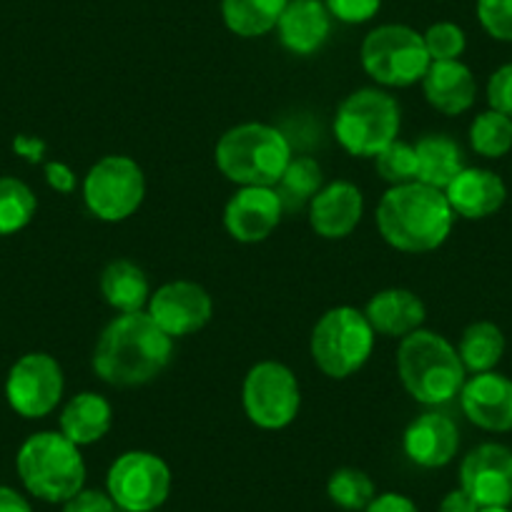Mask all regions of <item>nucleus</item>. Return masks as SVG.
<instances>
[{
    "label": "nucleus",
    "mask_w": 512,
    "mask_h": 512,
    "mask_svg": "<svg viewBox=\"0 0 512 512\" xmlns=\"http://www.w3.org/2000/svg\"><path fill=\"white\" fill-rule=\"evenodd\" d=\"M174 339L146 312L118 314L93 347V372L111 387H144L171 364Z\"/></svg>",
    "instance_id": "1"
},
{
    "label": "nucleus",
    "mask_w": 512,
    "mask_h": 512,
    "mask_svg": "<svg viewBox=\"0 0 512 512\" xmlns=\"http://www.w3.org/2000/svg\"><path fill=\"white\" fill-rule=\"evenodd\" d=\"M374 224L392 249L402 254H427L440 249L455 226L445 191L422 181L390 186L379 199Z\"/></svg>",
    "instance_id": "2"
},
{
    "label": "nucleus",
    "mask_w": 512,
    "mask_h": 512,
    "mask_svg": "<svg viewBox=\"0 0 512 512\" xmlns=\"http://www.w3.org/2000/svg\"><path fill=\"white\" fill-rule=\"evenodd\" d=\"M397 374L407 395L425 407H440L460 397L467 379L455 344L430 329H417L400 339Z\"/></svg>",
    "instance_id": "3"
},
{
    "label": "nucleus",
    "mask_w": 512,
    "mask_h": 512,
    "mask_svg": "<svg viewBox=\"0 0 512 512\" xmlns=\"http://www.w3.org/2000/svg\"><path fill=\"white\" fill-rule=\"evenodd\" d=\"M292 156V144L277 126L256 121L231 126L214 149L216 169L236 186H277Z\"/></svg>",
    "instance_id": "4"
},
{
    "label": "nucleus",
    "mask_w": 512,
    "mask_h": 512,
    "mask_svg": "<svg viewBox=\"0 0 512 512\" xmlns=\"http://www.w3.org/2000/svg\"><path fill=\"white\" fill-rule=\"evenodd\" d=\"M16 472L28 495L51 505H63L86 487L81 447L56 430L36 432L18 447Z\"/></svg>",
    "instance_id": "5"
},
{
    "label": "nucleus",
    "mask_w": 512,
    "mask_h": 512,
    "mask_svg": "<svg viewBox=\"0 0 512 512\" xmlns=\"http://www.w3.org/2000/svg\"><path fill=\"white\" fill-rule=\"evenodd\" d=\"M400 128V103L382 88H359L349 93L334 113V139L349 156L359 159H374L397 141Z\"/></svg>",
    "instance_id": "6"
},
{
    "label": "nucleus",
    "mask_w": 512,
    "mask_h": 512,
    "mask_svg": "<svg viewBox=\"0 0 512 512\" xmlns=\"http://www.w3.org/2000/svg\"><path fill=\"white\" fill-rule=\"evenodd\" d=\"M377 332L362 309L332 307L317 319L309 337V352L319 372L329 379H347L369 362Z\"/></svg>",
    "instance_id": "7"
},
{
    "label": "nucleus",
    "mask_w": 512,
    "mask_h": 512,
    "mask_svg": "<svg viewBox=\"0 0 512 512\" xmlns=\"http://www.w3.org/2000/svg\"><path fill=\"white\" fill-rule=\"evenodd\" d=\"M359 61L377 86L410 88L422 83L432 58L422 33L402 23H384L364 36Z\"/></svg>",
    "instance_id": "8"
},
{
    "label": "nucleus",
    "mask_w": 512,
    "mask_h": 512,
    "mask_svg": "<svg viewBox=\"0 0 512 512\" xmlns=\"http://www.w3.org/2000/svg\"><path fill=\"white\" fill-rule=\"evenodd\" d=\"M81 191L88 214L106 224H118L131 219L144 204V169L131 156L108 154L88 169Z\"/></svg>",
    "instance_id": "9"
},
{
    "label": "nucleus",
    "mask_w": 512,
    "mask_h": 512,
    "mask_svg": "<svg viewBox=\"0 0 512 512\" xmlns=\"http://www.w3.org/2000/svg\"><path fill=\"white\" fill-rule=\"evenodd\" d=\"M241 407L251 425L259 430H284L297 420L302 407L297 374L277 359L256 362L241 384Z\"/></svg>",
    "instance_id": "10"
},
{
    "label": "nucleus",
    "mask_w": 512,
    "mask_h": 512,
    "mask_svg": "<svg viewBox=\"0 0 512 512\" xmlns=\"http://www.w3.org/2000/svg\"><path fill=\"white\" fill-rule=\"evenodd\" d=\"M171 467L156 452L128 450L111 462L106 472V492L123 512H154L169 500Z\"/></svg>",
    "instance_id": "11"
},
{
    "label": "nucleus",
    "mask_w": 512,
    "mask_h": 512,
    "mask_svg": "<svg viewBox=\"0 0 512 512\" xmlns=\"http://www.w3.org/2000/svg\"><path fill=\"white\" fill-rule=\"evenodd\" d=\"M66 377L56 357L48 352H28L6 377V400L23 420H43L63 400Z\"/></svg>",
    "instance_id": "12"
},
{
    "label": "nucleus",
    "mask_w": 512,
    "mask_h": 512,
    "mask_svg": "<svg viewBox=\"0 0 512 512\" xmlns=\"http://www.w3.org/2000/svg\"><path fill=\"white\" fill-rule=\"evenodd\" d=\"M146 314L169 334L171 339L191 337L201 332L214 317V299L201 284L189 279H174L151 292Z\"/></svg>",
    "instance_id": "13"
},
{
    "label": "nucleus",
    "mask_w": 512,
    "mask_h": 512,
    "mask_svg": "<svg viewBox=\"0 0 512 512\" xmlns=\"http://www.w3.org/2000/svg\"><path fill=\"white\" fill-rule=\"evenodd\" d=\"M460 487L480 507L512 505V450L500 442L472 447L460 462Z\"/></svg>",
    "instance_id": "14"
},
{
    "label": "nucleus",
    "mask_w": 512,
    "mask_h": 512,
    "mask_svg": "<svg viewBox=\"0 0 512 512\" xmlns=\"http://www.w3.org/2000/svg\"><path fill=\"white\" fill-rule=\"evenodd\" d=\"M284 204L274 186H239L224 206V229L239 244H262L282 224Z\"/></svg>",
    "instance_id": "15"
},
{
    "label": "nucleus",
    "mask_w": 512,
    "mask_h": 512,
    "mask_svg": "<svg viewBox=\"0 0 512 512\" xmlns=\"http://www.w3.org/2000/svg\"><path fill=\"white\" fill-rule=\"evenodd\" d=\"M460 407L467 420L485 432H512V379L500 372L472 374L460 390Z\"/></svg>",
    "instance_id": "16"
},
{
    "label": "nucleus",
    "mask_w": 512,
    "mask_h": 512,
    "mask_svg": "<svg viewBox=\"0 0 512 512\" xmlns=\"http://www.w3.org/2000/svg\"><path fill=\"white\" fill-rule=\"evenodd\" d=\"M364 214L362 189L352 181H332L324 184L312 196L307 206L309 226L317 236L327 241L347 239L359 226Z\"/></svg>",
    "instance_id": "17"
},
{
    "label": "nucleus",
    "mask_w": 512,
    "mask_h": 512,
    "mask_svg": "<svg viewBox=\"0 0 512 512\" xmlns=\"http://www.w3.org/2000/svg\"><path fill=\"white\" fill-rule=\"evenodd\" d=\"M407 460L425 470L447 467L460 452V430L455 420L442 412H425L407 425L402 435Z\"/></svg>",
    "instance_id": "18"
},
{
    "label": "nucleus",
    "mask_w": 512,
    "mask_h": 512,
    "mask_svg": "<svg viewBox=\"0 0 512 512\" xmlns=\"http://www.w3.org/2000/svg\"><path fill=\"white\" fill-rule=\"evenodd\" d=\"M452 214L467 221H480L497 214L507 201V186L495 171L465 166L445 189Z\"/></svg>",
    "instance_id": "19"
},
{
    "label": "nucleus",
    "mask_w": 512,
    "mask_h": 512,
    "mask_svg": "<svg viewBox=\"0 0 512 512\" xmlns=\"http://www.w3.org/2000/svg\"><path fill=\"white\" fill-rule=\"evenodd\" d=\"M274 31L289 53L312 56L322 51L332 33V16L322 0H289Z\"/></svg>",
    "instance_id": "20"
},
{
    "label": "nucleus",
    "mask_w": 512,
    "mask_h": 512,
    "mask_svg": "<svg viewBox=\"0 0 512 512\" xmlns=\"http://www.w3.org/2000/svg\"><path fill=\"white\" fill-rule=\"evenodd\" d=\"M427 103L442 116H460L477 101V81L462 61H432L422 78Z\"/></svg>",
    "instance_id": "21"
},
{
    "label": "nucleus",
    "mask_w": 512,
    "mask_h": 512,
    "mask_svg": "<svg viewBox=\"0 0 512 512\" xmlns=\"http://www.w3.org/2000/svg\"><path fill=\"white\" fill-rule=\"evenodd\" d=\"M372 329L382 337H407L422 329L427 319V307L415 292L402 287L382 289L374 294L362 309Z\"/></svg>",
    "instance_id": "22"
},
{
    "label": "nucleus",
    "mask_w": 512,
    "mask_h": 512,
    "mask_svg": "<svg viewBox=\"0 0 512 512\" xmlns=\"http://www.w3.org/2000/svg\"><path fill=\"white\" fill-rule=\"evenodd\" d=\"M113 407L98 392H78L58 417V432L78 447H88L101 442L111 432Z\"/></svg>",
    "instance_id": "23"
},
{
    "label": "nucleus",
    "mask_w": 512,
    "mask_h": 512,
    "mask_svg": "<svg viewBox=\"0 0 512 512\" xmlns=\"http://www.w3.org/2000/svg\"><path fill=\"white\" fill-rule=\"evenodd\" d=\"M101 297L113 312L131 314L146 312V304L151 299V284L144 269L131 259H113L103 267L98 279Z\"/></svg>",
    "instance_id": "24"
},
{
    "label": "nucleus",
    "mask_w": 512,
    "mask_h": 512,
    "mask_svg": "<svg viewBox=\"0 0 512 512\" xmlns=\"http://www.w3.org/2000/svg\"><path fill=\"white\" fill-rule=\"evenodd\" d=\"M417 181L445 191L465 169V154L455 139L445 134H427L415 144Z\"/></svg>",
    "instance_id": "25"
},
{
    "label": "nucleus",
    "mask_w": 512,
    "mask_h": 512,
    "mask_svg": "<svg viewBox=\"0 0 512 512\" xmlns=\"http://www.w3.org/2000/svg\"><path fill=\"white\" fill-rule=\"evenodd\" d=\"M289 0H221L224 26L239 38H262L277 28Z\"/></svg>",
    "instance_id": "26"
},
{
    "label": "nucleus",
    "mask_w": 512,
    "mask_h": 512,
    "mask_svg": "<svg viewBox=\"0 0 512 512\" xmlns=\"http://www.w3.org/2000/svg\"><path fill=\"white\" fill-rule=\"evenodd\" d=\"M505 334L495 322H472L462 332L460 344H457V354L465 367L467 374H482L492 372L500 364L502 354H505Z\"/></svg>",
    "instance_id": "27"
},
{
    "label": "nucleus",
    "mask_w": 512,
    "mask_h": 512,
    "mask_svg": "<svg viewBox=\"0 0 512 512\" xmlns=\"http://www.w3.org/2000/svg\"><path fill=\"white\" fill-rule=\"evenodd\" d=\"M322 186L324 174L317 159H312V156H292V161H289V166L284 169L282 179H279L274 189H277L279 199H282L284 211H294L309 206L312 196Z\"/></svg>",
    "instance_id": "28"
},
{
    "label": "nucleus",
    "mask_w": 512,
    "mask_h": 512,
    "mask_svg": "<svg viewBox=\"0 0 512 512\" xmlns=\"http://www.w3.org/2000/svg\"><path fill=\"white\" fill-rule=\"evenodd\" d=\"M470 146L482 159H502L512 151V118L487 108L470 123Z\"/></svg>",
    "instance_id": "29"
},
{
    "label": "nucleus",
    "mask_w": 512,
    "mask_h": 512,
    "mask_svg": "<svg viewBox=\"0 0 512 512\" xmlns=\"http://www.w3.org/2000/svg\"><path fill=\"white\" fill-rule=\"evenodd\" d=\"M38 209V199L26 181L16 176H0V236L26 229Z\"/></svg>",
    "instance_id": "30"
},
{
    "label": "nucleus",
    "mask_w": 512,
    "mask_h": 512,
    "mask_svg": "<svg viewBox=\"0 0 512 512\" xmlns=\"http://www.w3.org/2000/svg\"><path fill=\"white\" fill-rule=\"evenodd\" d=\"M377 495L372 477L357 467H339L327 480V497L344 512H364Z\"/></svg>",
    "instance_id": "31"
},
{
    "label": "nucleus",
    "mask_w": 512,
    "mask_h": 512,
    "mask_svg": "<svg viewBox=\"0 0 512 512\" xmlns=\"http://www.w3.org/2000/svg\"><path fill=\"white\" fill-rule=\"evenodd\" d=\"M374 169L382 181L390 186H402L417 181V154L415 144H405V141H392L387 149L379 151L374 156Z\"/></svg>",
    "instance_id": "32"
},
{
    "label": "nucleus",
    "mask_w": 512,
    "mask_h": 512,
    "mask_svg": "<svg viewBox=\"0 0 512 512\" xmlns=\"http://www.w3.org/2000/svg\"><path fill=\"white\" fill-rule=\"evenodd\" d=\"M425 46L432 61H460V56L467 48V36L457 23L440 21L432 23L425 33Z\"/></svg>",
    "instance_id": "33"
},
{
    "label": "nucleus",
    "mask_w": 512,
    "mask_h": 512,
    "mask_svg": "<svg viewBox=\"0 0 512 512\" xmlns=\"http://www.w3.org/2000/svg\"><path fill=\"white\" fill-rule=\"evenodd\" d=\"M475 13L487 36L512 43V0H477Z\"/></svg>",
    "instance_id": "34"
},
{
    "label": "nucleus",
    "mask_w": 512,
    "mask_h": 512,
    "mask_svg": "<svg viewBox=\"0 0 512 512\" xmlns=\"http://www.w3.org/2000/svg\"><path fill=\"white\" fill-rule=\"evenodd\" d=\"M327 6L329 16L337 18L347 26H359V23L372 21L382 8V0H322Z\"/></svg>",
    "instance_id": "35"
},
{
    "label": "nucleus",
    "mask_w": 512,
    "mask_h": 512,
    "mask_svg": "<svg viewBox=\"0 0 512 512\" xmlns=\"http://www.w3.org/2000/svg\"><path fill=\"white\" fill-rule=\"evenodd\" d=\"M487 103L512 118V61L497 68L487 81Z\"/></svg>",
    "instance_id": "36"
},
{
    "label": "nucleus",
    "mask_w": 512,
    "mask_h": 512,
    "mask_svg": "<svg viewBox=\"0 0 512 512\" xmlns=\"http://www.w3.org/2000/svg\"><path fill=\"white\" fill-rule=\"evenodd\" d=\"M118 507L113 505V500L108 497L106 490H86L71 497V500L63 502L61 512H116Z\"/></svg>",
    "instance_id": "37"
},
{
    "label": "nucleus",
    "mask_w": 512,
    "mask_h": 512,
    "mask_svg": "<svg viewBox=\"0 0 512 512\" xmlns=\"http://www.w3.org/2000/svg\"><path fill=\"white\" fill-rule=\"evenodd\" d=\"M43 174H46V184L51 186L53 191H58V194H73L78 186V179H76V171L71 169V166H66L63 161H46V166H43Z\"/></svg>",
    "instance_id": "38"
},
{
    "label": "nucleus",
    "mask_w": 512,
    "mask_h": 512,
    "mask_svg": "<svg viewBox=\"0 0 512 512\" xmlns=\"http://www.w3.org/2000/svg\"><path fill=\"white\" fill-rule=\"evenodd\" d=\"M364 512H420V507L402 492H379Z\"/></svg>",
    "instance_id": "39"
},
{
    "label": "nucleus",
    "mask_w": 512,
    "mask_h": 512,
    "mask_svg": "<svg viewBox=\"0 0 512 512\" xmlns=\"http://www.w3.org/2000/svg\"><path fill=\"white\" fill-rule=\"evenodd\" d=\"M13 151H16L21 159H26L28 164H41L43 156H46V141L38 139V136L21 134L13 139Z\"/></svg>",
    "instance_id": "40"
},
{
    "label": "nucleus",
    "mask_w": 512,
    "mask_h": 512,
    "mask_svg": "<svg viewBox=\"0 0 512 512\" xmlns=\"http://www.w3.org/2000/svg\"><path fill=\"white\" fill-rule=\"evenodd\" d=\"M477 510H480V505H477V502L472 500L462 487H455V490L447 492V495L440 500V507H437V512H477Z\"/></svg>",
    "instance_id": "41"
},
{
    "label": "nucleus",
    "mask_w": 512,
    "mask_h": 512,
    "mask_svg": "<svg viewBox=\"0 0 512 512\" xmlns=\"http://www.w3.org/2000/svg\"><path fill=\"white\" fill-rule=\"evenodd\" d=\"M0 512H33V505L16 487L0 485Z\"/></svg>",
    "instance_id": "42"
},
{
    "label": "nucleus",
    "mask_w": 512,
    "mask_h": 512,
    "mask_svg": "<svg viewBox=\"0 0 512 512\" xmlns=\"http://www.w3.org/2000/svg\"><path fill=\"white\" fill-rule=\"evenodd\" d=\"M477 512H512L510 507H480Z\"/></svg>",
    "instance_id": "43"
}]
</instances>
